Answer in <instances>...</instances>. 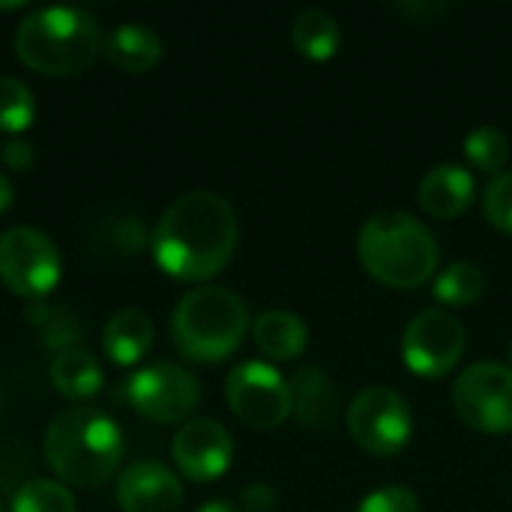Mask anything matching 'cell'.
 <instances>
[{
    "instance_id": "6da1fadb",
    "label": "cell",
    "mask_w": 512,
    "mask_h": 512,
    "mask_svg": "<svg viewBox=\"0 0 512 512\" xmlns=\"http://www.w3.org/2000/svg\"><path fill=\"white\" fill-rule=\"evenodd\" d=\"M237 213L219 192H186L156 222L150 246L162 273L180 282H207L234 258Z\"/></svg>"
},
{
    "instance_id": "7a4b0ae2",
    "label": "cell",
    "mask_w": 512,
    "mask_h": 512,
    "mask_svg": "<svg viewBox=\"0 0 512 512\" xmlns=\"http://www.w3.org/2000/svg\"><path fill=\"white\" fill-rule=\"evenodd\" d=\"M42 450L63 486L96 489L114 477L123 459V432L105 411L78 405L48 423Z\"/></svg>"
},
{
    "instance_id": "3957f363",
    "label": "cell",
    "mask_w": 512,
    "mask_h": 512,
    "mask_svg": "<svg viewBox=\"0 0 512 512\" xmlns=\"http://www.w3.org/2000/svg\"><path fill=\"white\" fill-rule=\"evenodd\" d=\"M357 255L372 279L399 291L426 285L438 270V243L432 231L402 210L369 216L357 237Z\"/></svg>"
},
{
    "instance_id": "277c9868",
    "label": "cell",
    "mask_w": 512,
    "mask_h": 512,
    "mask_svg": "<svg viewBox=\"0 0 512 512\" xmlns=\"http://www.w3.org/2000/svg\"><path fill=\"white\" fill-rule=\"evenodd\" d=\"M15 57L39 75H78L102 51L93 15L78 6H42L15 27Z\"/></svg>"
},
{
    "instance_id": "5b68a950",
    "label": "cell",
    "mask_w": 512,
    "mask_h": 512,
    "mask_svg": "<svg viewBox=\"0 0 512 512\" xmlns=\"http://www.w3.org/2000/svg\"><path fill=\"white\" fill-rule=\"evenodd\" d=\"M249 330L246 303L222 285L192 288L180 297L171 315L174 348L192 363H222L228 360Z\"/></svg>"
},
{
    "instance_id": "8992f818",
    "label": "cell",
    "mask_w": 512,
    "mask_h": 512,
    "mask_svg": "<svg viewBox=\"0 0 512 512\" xmlns=\"http://www.w3.org/2000/svg\"><path fill=\"white\" fill-rule=\"evenodd\" d=\"M351 438L372 456H396L408 447L414 414L402 393L390 387L360 390L345 414Z\"/></svg>"
},
{
    "instance_id": "52a82bcc",
    "label": "cell",
    "mask_w": 512,
    "mask_h": 512,
    "mask_svg": "<svg viewBox=\"0 0 512 512\" xmlns=\"http://www.w3.org/2000/svg\"><path fill=\"white\" fill-rule=\"evenodd\" d=\"M63 261L48 234L18 225L0 234V282L27 300H42L57 288Z\"/></svg>"
},
{
    "instance_id": "ba28073f",
    "label": "cell",
    "mask_w": 512,
    "mask_h": 512,
    "mask_svg": "<svg viewBox=\"0 0 512 512\" xmlns=\"http://www.w3.org/2000/svg\"><path fill=\"white\" fill-rule=\"evenodd\" d=\"M456 414L486 435L512 432V366L504 363H474L453 387Z\"/></svg>"
},
{
    "instance_id": "9c48e42d",
    "label": "cell",
    "mask_w": 512,
    "mask_h": 512,
    "mask_svg": "<svg viewBox=\"0 0 512 512\" xmlns=\"http://www.w3.org/2000/svg\"><path fill=\"white\" fill-rule=\"evenodd\" d=\"M225 399L234 417L252 429H276L291 417L288 381L261 360H246L228 372Z\"/></svg>"
},
{
    "instance_id": "30bf717a",
    "label": "cell",
    "mask_w": 512,
    "mask_h": 512,
    "mask_svg": "<svg viewBox=\"0 0 512 512\" xmlns=\"http://www.w3.org/2000/svg\"><path fill=\"white\" fill-rule=\"evenodd\" d=\"M126 399L150 423H183L198 408L201 387L177 363H150L126 381Z\"/></svg>"
},
{
    "instance_id": "8fae6325",
    "label": "cell",
    "mask_w": 512,
    "mask_h": 512,
    "mask_svg": "<svg viewBox=\"0 0 512 512\" xmlns=\"http://www.w3.org/2000/svg\"><path fill=\"white\" fill-rule=\"evenodd\" d=\"M468 336L456 315L441 309H423L402 333L405 366L420 378H444L465 354Z\"/></svg>"
},
{
    "instance_id": "7c38bea8",
    "label": "cell",
    "mask_w": 512,
    "mask_h": 512,
    "mask_svg": "<svg viewBox=\"0 0 512 512\" xmlns=\"http://www.w3.org/2000/svg\"><path fill=\"white\" fill-rule=\"evenodd\" d=\"M171 456L177 471L192 483H213L219 480L234 459L231 432L216 420H189L177 429L171 441Z\"/></svg>"
},
{
    "instance_id": "4fadbf2b",
    "label": "cell",
    "mask_w": 512,
    "mask_h": 512,
    "mask_svg": "<svg viewBox=\"0 0 512 512\" xmlns=\"http://www.w3.org/2000/svg\"><path fill=\"white\" fill-rule=\"evenodd\" d=\"M117 504L123 512H180L183 486L174 471L159 462H132L117 477Z\"/></svg>"
},
{
    "instance_id": "5bb4252c",
    "label": "cell",
    "mask_w": 512,
    "mask_h": 512,
    "mask_svg": "<svg viewBox=\"0 0 512 512\" xmlns=\"http://www.w3.org/2000/svg\"><path fill=\"white\" fill-rule=\"evenodd\" d=\"M291 390V414L303 429H330L339 417V396L330 375L318 366H300L288 378Z\"/></svg>"
},
{
    "instance_id": "9a60e30c",
    "label": "cell",
    "mask_w": 512,
    "mask_h": 512,
    "mask_svg": "<svg viewBox=\"0 0 512 512\" xmlns=\"http://www.w3.org/2000/svg\"><path fill=\"white\" fill-rule=\"evenodd\" d=\"M474 192H477L474 174L462 165L444 162L435 165L420 180V207L435 219H456L471 207Z\"/></svg>"
},
{
    "instance_id": "2e32d148",
    "label": "cell",
    "mask_w": 512,
    "mask_h": 512,
    "mask_svg": "<svg viewBox=\"0 0 512 512\" xmlns=\"http://www.w3.org/2000/svg\"><path fill=\"white\" fill-rule=\"evenodd\" d=\"M102 54L120 72L144 75L162 60L165 45H162L159 33H153L150 27L126 21V24H117L114 30H108L102 36Z\"/></svg>"
},
{
    "instance_id": "e0dca14e",
    "label": "cell",
    "mask_w": 512,
    "mask_h": 512,
    "mask_svg": "<svg viewBox=\"0 0 512 512\" xmlns=\"http://www.w3.org/2000/svg\"><path fill=\"white\" fill-rule=\"evenodd\" d=\"M153 321L141 309H120L102 327V351L114 366H135L153 348Z\"/></svg>"
},
{
    "instance_id": "ac0fdd59",
    "label": "cell",
    "mask_w": 512,
    "mask_h": 512,
    "mask_svg": "<svg viewBox=\"0 0 512 512\" xmlns=\"http://www.w3.org/2000/svg\"><path fill=\"white\" fill-rule=\"evenodd\" d=\"M252 339L267 360L288 363V360L303 357V351L309 345V327L300 315H294L288 309H270L255 318Z\"/></svg>"
},
{
    "instance_id": "d6986e66",
    "label": "cell",
    "mask_w": 512,
    "mask_h": 512,
    "mask_svg": "<svg viewBox=\"0 0 512 512\" xmlns=\"http://www.w3.org/2000/svg\"><path fill=\"white\" fill-rule=\"evenodd\" d=\"M48 378L54 384V390L66 399H90L102 390L105 375L102 366L93 360V354H87L84 348H66L57 351L48 363Z\"/></svg>"
},
{
    "instance_id": "ffe728a7",
    "label": "cell",
    "mask_w": 512,
    "mask_h": 512,
    "mask_svg": "<svg viewBox=\"0 0 512 512\" xmlns=\"http://www.w3.org/2000/svg\"><path fill=\"white\" fill-rule=\"evenodd\" d=\"M294 48L309 60H330L342 45V30L336 18L324 9H303L291 27Z\"/></svg>"
},
{
    "instance_id": "44dd1931",
    "label": "cell",
    "mask_w": 512,
    "mask_h": 512,
    "mask_svg": "<svg viewBox=\"0 0 512 512\" xmlns=\"http://www.w3.org/2000/svg\"><path fill=\"white\" fill-rule=\"evenodd\" d=\"M486 291V273L471 264V261H456L450 267H444L435 276V300H441L444 306H468L474 300H480Z\"/></svg>"
},
{
    "instance_id": "7402d4cb",
    "label": "cell",
    "mask_w": 512,
    "mask_h": 512,
    "mask_svg": "<svg viewBox=\"0 0 512 512\" xmlns=\"http://www.w3.org/2000/svg\"><path fill=\"white\" fill-rule=\"evenodd\" d=\"M36 120V96L33 90L12 75L0 78V132L21 135Z\"/></svg>"
},
{
    "instance_id": "603a6c76",
    "label": "cell",
    "mask_w": 512,
    "mask_h": 512,
    "mask_svg": "<svg viewBox=\"0 0 512 512\" xmlns=\"http://www.w3.org/2000/svg\"><path fill=\"white\" fill-rule=\"evenodd\" d=\"M12 512H75V498L57 480H27L12 495Z\"/></svg>"
},
{
    "instance_id": "cb8c5ba5",
    "label": "cell",
    "mask_w": 512,
    "mask_h": 512,
    "mask_svg": "<svg viewBox=\"0 0 512 512\" xmlns=\"http://www.w3.org/2000/svg\"><path fill=\"white\" fill-rule=\"evenodd\" d=\"M27 321L39 330L42 345L51 348L54 354L57 351H66V348H75V342L81 339V324L69 312H63V309L30 306L27 309Z\"/></svg>"
},
{
    "instance_id": "d4e9b609",
    "label": "cell",
    "mask_w": 512,
    "mask_h": 512,
    "mask_svg": "<svg viewBox=\"0 0 512 512\" xmlns=\"http://www.w3.org/2000/svg\"><path fill=\"white\" fill-rule=\"evenodd\" d=\"M465 153L477 168L489 174H501L510 162V141L498 126H477L465 138Z\"/></svg>"
},
{
    "instance_id": "484cf974",
    "label": "cell",
    "mask_w": 512,
    "mask_h": 512,
    "mask_svg": "<svg viewBox=\"0 0 512 512\" xmlns=\"http://www.w3.org/2000/svg\"><path fill=\"white\" fill-rule=\"evenodd\" d=\"M483 213L495 228L512 234V171H501L489 180L483 192Z\"/></svg>"
},
{
    "instance_id": "4316f807",
    "label": "cell",
    "mask_w": 512,
    "mask_h": 512,
    "mask_svg": "<svg viewBox=\"0 0 512 512\" xmlns=\"http://www.w3.org/2000/svg\"><path fill=\"white\" fill-rule=\"evenodd\" d=\"M357 512H420V498L408 486H381L360 501Z\"/></svg>"
},
{
    "instance_id": "83f0119b",
    "label": "cell",
    "mask_w": 512,
    "mask_h": 512,
    "mask_svg": "<svg viewBox=\"0 0 512 512\" xmlns=\"http://www.w3.org/2000/svg\"><path fill=\"white\" fill-rule=\"evenodd\" d=\"M243 512H273L276 510V492L267 483H252L240 495Z\"/></svg>"
},
{
    "instance_id": "f1b7e54d",
    "label": "cell",
    "mask_w": 512,
    "mask_h": 512,
    "mask_svg": "<svg viewBox=\"0 0 512 512\" xmlns=\"http://www.w3.org/2000/svg\"><path fill=\"white\" fill-rule=\"evenodd\" d=\"M3 162L6 168H15V171H27L33 165V147L27 141H6L3 147Z\"/></svg>"
},
{
    "instance_id": "f546056e",
    "label": "cell",
    "mask_w": 512,
    "mask_h": 512,
    "mask_svg": "<svg viewBox=\"0 0 512 512\" xmlns=\"http://www.w3.org/2000/svg\"><path fill=\"white\" fill-rule=\"evenodd\" d=\"M12 201H15V189H12V183H9V177L0 171V216L12 207Z\"/></svg>"
},
{
    "instance_id": "4dcf8cb0",
    "label": "cell",
    "mask_w": 512,
    "mask_h": 512,
    "mask_svg": "<svg viewBox=\"0 0 512 512\" xmlns=\"http://www.w3.org/2000/svg\"><path fill=\"white\" fill-rule=\"evenodd\" d=\"M195 512H237L228 501H207V504H201Z\"/></svg>"
},
{
    "instance_id": "1f68e13d",
    "label": "cell",
    "mask_w": 512,
    "mask_h": 512,
    "mask_svg": "<svg viewBox=\"0 0 512 512\" xmlns=\"http://www.w3.org/2000/svg\"><path fill=\"white\" fill-rule=\"evenodd\" d=\"M15 9H24V0H15V3H0V12H15Z\"/></svg>"
},
{
    "instance_id": "d6a6232c",
    "label": "cell",
    "mask_w": 512,
    "mask_h": 512,
    "mask_svg": "<svg viewBox=\"0 0 512 512\" xmlns=\"http://www.w3.org/2000/svg\"><path fill=\"white\" fill-rule=\"evenodd\" d=\"M510 363H512V342H510Z\"/></svg>"
},
{
    "instance_id": "836d02e7",
    "label": "cell",
    "mask_w": 512,
    "mask_h": 512,
    "mask_svg": "<svg viewBox=\"0 0 512 512\" xmlns=\"http://www.w3.org/2000/svg\"><path fill=\"white\" fill-rule=\"evenodd\" d=\"M0 512H3V507H0Z\"/></svg>"
}]
</instances>
